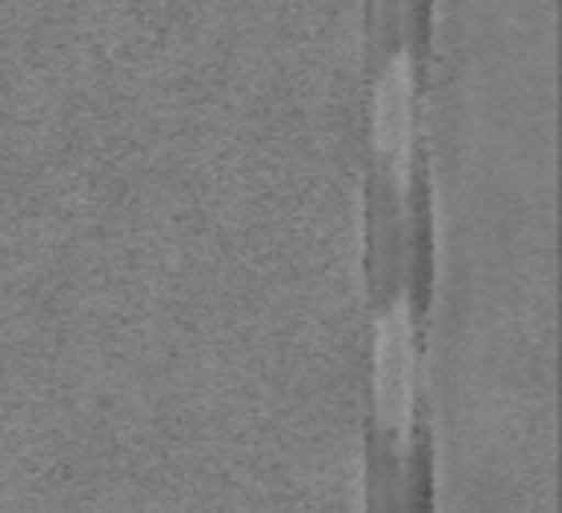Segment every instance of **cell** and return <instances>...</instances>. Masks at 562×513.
<instances>
[{
	"label": "cell",
	"instance_id": "1",
	"mask_svg": "<svg viewBox=\"0 0 562 513\" xmlns=\"http://www.w3.org/2000/svg\"><path fill=\"white\" fill-rule=\"evenodd\" d=\"M414 409V338L406 305L394 301L378 326V418L386 437H411Z\"/></svg>",
	"mask_w": 562,
	"mask_h": 513
},
{
	"label": "cell",
	"instance_id": "2",
	"mask_svg": "<svg viewBox=\"0 0 562 513\" xmlns=\"http://www.w3.org/2000/svg\"><path fill=\"white\" fill-rule=\"evenodd\" d=\"M411 89H414L411 60L398 57L390 65L382 89H378V125H374L378 152L386 161V173L394 181V189H406V176H411V140H414Z\"/></svg>",
	"mask_w": 562,
	"mask_h": 513
}]
</instances>
